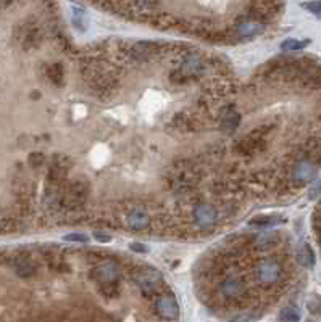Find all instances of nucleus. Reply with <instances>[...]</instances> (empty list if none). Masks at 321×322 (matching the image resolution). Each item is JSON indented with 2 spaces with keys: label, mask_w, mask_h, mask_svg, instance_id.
I'll list each match as a JSON object with an SVG mask.
<instances>
[{
  "label": "nucleus",
  "mask_w": 321,
  "mask_h": 322,
  "mask_svg": "<svg viewBox=\"0 0 321 322\" xmlns=\"http://www.w3.org/2000/svg\"><path fill=\"white\" fill-rule=\"evenodd\" d=\"M257 277H258V280L263 285H265V287H270L273 284H276L282 277V268H281V264L278 261H273V259H263L258 264Z\"/></svg>",
  "instance_id": "nucleus-1"
},
{
  "label": "nucleus",
  "mask_w": 321,
  "mask_h": 322,
  "mask_svg": "<svg viewBox=\"0 0 321 322\" xmlns=\"http://www.w3.org/2000/svg\"><path fill=\"white\" fill-rule=\"evenodd\" d=\"M120 277V268L115 261H104L100 263L94 271V279L100 285H108V284H117Z\"/></svg>",
  "instance_id": "nucleus-2"
},
{
  "label": "nucleus",
  "mask_w": 321,
  "mask_h": 322,
  "mask_svg": "<svg viewBox=\"0 0 321 322\" xmlns=\"http://www.w3.org/2000/svg\"><path fill=\"white\" fill-rule=\"evenodd\" d=\"M157 313L160 317L166 320H176L179 316V306L175 296L171 295H163L157 300Z\"/></svg>",
  "instance_id": "nucleus-3"
},
{
  "label": "nucleus",
  "mask_w": 321,
  "mask_h": 322,
  "mask_svg": "<svg viewBox=\"0 0 321 322\" xmlns=\"http://www.w3.org/2000/svg\"><path fill=\"white\" fill-rule=\"evenodd\" d=\"M162 280L160 277V274L152 271V269H145V271H141L139 274L136 275V284L139 287V290L144 293V295H150L152 292L157 290V287Z\"/></svg>",
  "instance_id": "nucleus-4"
},
{
  "label": "nucleus",
  "mask_w": 321,
  "mask_h": 322,
  "mask_svg": "<svg viewBox=\"0 0 321 322\" xmlns=\"http://www.w3.org/2000/svg\"><path fill=\"white\" fill-rule=\"evenodd\" d=\"M244 290H246V287H244L242 280L237 277H228L220 285V293L223 295L224 300H229V301H234L237 298L242 296Z\"/></svg>",
  "instance_id": "nucleus-5"
},
{
  "label": "nucleus",
  "mask_w": 321,
  "mask_h": 322,
  "mask_svg": "<svg viewBox=\"0 0 321 322\" xmlns=\"http://www.w3.org/2000/svg\"><path fill=\"white\" fill-rule=\"evenodd\" d=\"M313 176H315V166L310 159L299 161L292 169V179L295 184H299V186L310 182L313 179Z\"/></svg>",
  "instance_id": "nucleus-6"
},
{
  "label": "nucleus",
  "mask_w": 321,
  "mask_h": 322,
  "mask_svg": "<svg viewBox=\"0 0 321 322\" xmlns=\"http://www.w3.org/2000/svg\"><path fill=\"white\" fill-rule=\"evenodd\" d=\"M194 217L200 227H209L216 221V210L212 205H197L194 210Z\"/></svg>",
  "instance_id": "nucleus-7"
},
{
  "label": "nucleus",
  "mask_w": 321,
  "mask_h": 322,
  "mask_svg": "<svg viewBox=\"0 0 321 322\" xmlns=\"http://www.w3.org/2000/svg\"><path fill=\"white\" fill-rule=\"evenodd\" d=\"M126 223L131 229H136V231H141V229H145L150 223V217L148 214L142 210H133L126 216Z\"/></svg>",
  "instance_id": "nucleus-8"
},
{
  "label": "nucleus",
  "mask_w": 321,
  "mask_h": 322,
  "mask_svg": "<svg viewBox=\"0 0 321 322\" xmlns=\"http://www.w3.org/2000/svg\"><path fill=\"white\" fill-rule=\"evenodd\" d=\"M202 70V60L199 55H187L184 60H182V65H181V74L184 76H196L199 74Z\"/></svg>",
  "instance_id": "nucleus-9"
},
{
  "label": "nucleus",
  "mask_w": 321,
  "mask_h": 322,
  "mask_svg": "<svg viewBox=\"0 0 321 322\" xmlns=\"http://www.w3.org/2000/svg\"><path fill=\"white\" fill-rule=\"evenodd\" d=\"M87 195H89V186L83 180L74 182L71 186V189H70V200H71L73 205L84 203L86 198H87Z\"/></svg>",
  "instance_id": "nucleus-10"
},
{
  "label": "nucleus",
  "mask_w": 321,
  "mask_h": 322,
  "mask_svg": "<svg viewBox=\"0 0 321 322\" xmlns=\"http://www.w3.org/2000/svg\"><path fill=\"white\" fill-rule=\"evenodd\" d=\"M15 271L16 274L20 275V277L26 279V277H31V275L36 272V269H34V264L28 259V258H20L15 264Z\"/></svg>",
  "instance_id": "nucleus-11"
},
{
  "label": "nucleus",
  "mask_w": 321,
  "mask_h": 322,
  "mask_svg": "<svg viewBox=\"0 0 321 322\" xmlns=\"http://www.w3.org/2000/svg\"><path fill=\"white\" fill-rule=\"evenodd\" d=\"M66 171H68V166H66V163L59 158V159L55 161V163H52V166H50V171H49V177H50L52 180H60L62 177H65Z\"/></svg>",
  "instance_id": "nucleus-12"
},
{
  "label": "nucleus",
  "mask_w": 321,
  "mask_h": 322,
  "mask_svg": "<svg viewBox=\"0 0 321 322\" xmlns=\"http://www.w3.org/2000/svg\"><path fill=\"white\" fill-rule=\"evenodd\" d=\"M239 123H240V116H239V113H236V111H228L224 116H223V128H224V131L226 132H233L237 126H239Z\"/></svg>",
  "instance_id": "nucleus-13"
},
{
  "label": "nucleus",
  "mask_w": 321,
  "mask_h": 322,
  "mask_svg": "<svg viewBox=\"0 0 321 322\" xmlns=\"http://www.w3.org/2000/svg\"><path fill=\"white\" fill-rule=\"evenodd\" d=\"M299 261H300L302 266H305V268H312L313 264H315L313 251H312V248L308 247L307 244H304L300 247V250H299Z\"/></svg>",
  "instance_id": "nucleus-14"
},
{
  "label": "nucleus",
  "mask_w": 321,
  "mask_h": 322,
  "mask_svg": "<svg viewBox=\"0 0 321 322\" xmlns=\"http://www.w3.org/2000/svg\"><path fill=\"white\" fill-rule=\"evenodd\" d=\"M282 221L284 219L276 217V216H258V217H254L249 224L257 226V227H270V226H274V224H281Z\"/></svg>",
  "instance_id": "nucleus-15"
},
{
  "label": "nucleus",
  "mask_w": 321,
  "mask_h": 322,
  "mask_svg": "<svg viewBox=\"0 0 321 322\" xmlns=\"http://www.w3.org/2000/svg\"><path fill=\"white\" fill-rule=\"evenodd\" d=\"M260 29V25L257 21H242L239 25V34L242 37H252L255 36V34L258 32Z\"/></svg>",
  "instance_id": "nucleus-16"
},
{
  "label": "nucleus",
  "mask_w": 321,
  "mask_h": 322,
  "mask_svg": "<svg viewBox=\"0 0 321 322\" xmlns=\"http://www.w3.org/2000/svg\"><path fill=\"white\" fill-rule=\"evenodd\" d=\"M279 320L281 322H299L300 320V313L295 306H286L279 313Z\"/></svg>",
  "instance_id": "nucleus-17"
},
{
  "label": "nucleus",
  "mask_w": 321,
  "mask_h": 322,
  "mask_svg": "<svg viewBox=\"0 0 321 322\" xmlns=\"http://www.w3.org/2000/svg\"><path fill=\"white\" fill-rule=\"evenodd\" d=\"M308 45V42L305 41H294V39H289V41H284L281 44V49L282 50H302Z\"/></svg>",
  "instance_id": "nucleus-18"
},
{
  "label": "nucleus",
  "mask_w": 321,
  "mask_h": 322,
  "mask_svg": "<svg viewBox=\"0 0 321 322\" xmlns=\"http://www.w3.org/2000/svg\"><path fill=\"white\" fill-rule=\"evenodd\" d=\"M62 74H63V71H62V66L60 65H53V66L49 68V76L55 80V83H60V80H62Z\"/></svg>",
  "instance_id": "nucleus-19"
},
{
  "label": "nucleus",
  "mask_w": 321,
  "mask_h": 322,
  "mask_svg": "<svg viewBox=\"0 0 321 322\" xmlns=\"http://www.w3.org/2000/svg\"><path fill=\"white\" fill-rule=\"evenodd\" d=\"M73 21H74V25L79 28H84V23H86V15H84V11L83 10H78L74 8V13H73Z\"/></svg>",
  "instance_id": "nucleus-20"
},
{
  "label": "nucleus",
  "mask_w": 321,
  "mask_h": 322,
  "mask_svg": "<svg viewBox=\"0 0 321 322\" xmlns=\"http://www.w3.org/2000/svg\"><path fill=\"white\" fill-rule=\"evenodd\" d=\"M273 242H274V235L273 234H263V235H260L257 238V245L261 247V248H265V247L271 245Z\"/></svg>",
  "instance_id": "nucleus-21"
},
{
  "label": "nucleus",
  "mask_w": 321,
  "mask_h": 322,
  "mask_svg": "<svg viewBox=\"0 0 321 322\" xmlns=\"http://www.w3.org/2000/svg\"><path fill=\"white\" fill-rule=\"evenodd\" d=\"M44 163V155L42 153H31L29 156V165L31 166H41Z\"/></svg>",
  "instance_id": "nucleus-22"
},
{
  "label": "nucleus",
  "mask_w": 321,
  "mask_h": 322,
  "mask_svg": "<svg viewBox=\"0 0 321 322\" xmlns=\"http://www.w3.org/2000/svg\"><path fill=\"white\" fill-rule=\"evenodd\" d=\"M305 8H308L315 15H321V2H307L304 4Z\"/></svg>",
  "instance_id": "nucleus-23"
},
{
  "label": "nucleus",
  "mask_w": 321,
  "mask_h": 322,
  "mask_svg": "<svg viewBox=\"0 0 321 322\" xmlns=\"http://www.w3.org/2000/svg\"><path fill=\"white\" fill-rule=\"evenodd\" d=\"M65 240H68V242H81V244H86L87 237L83 235V234H71V235H66Z\"/></svg>",
  "instance_id": "nucleus-24"
},
{
  "label": "nucleus",
  "mask_w": 321,
  "mask_h": 322,
  "mask_svg": "<svg viewBox=\"0 0 321 322\" xmlns=\"http://www.w3.org/2000/svg\"><path fill=\"white\" fill-rule=\"evenodd\" d=\"M319 193H321V179L313 186V189H312V192H310V198H315L316 195H319Z\"/></svg>",
  "instance_id": "nucleus-25"
},
{
  "label": "nucleus",
  "mask_w": 321,
  "mask_h": 322,
  "mask_svg": "<svg viewBox=\"0 0 321 322\" xmlns=\"http://www.w3.org/2000/svg\"><path fill=\"white\" fill-rule=\"evenodd\" d=\"M94 237H96L99 242H102V244H105V242H110V240H111L110 235H107V234H100V232H96Z\"/></svg>",
  "instance_id": "nucleus-26"
},
{
  "label": "nucleus",
  "mask_w": 321,
  "mask_h": 322,
  "mask_svg": "<svg viewBox=\"0 0 321 322\" xmlns=\"http://www.w3.org/2000/svg\"><path fill=\"white\" fill-rule=\"evenodd\" d=\"M255 319H257V316H240L234 322H254Z\"/></svg>",
  "instance_id": "nucleus-27"
},
{
  "label": "nucleus",
  "mask_w": 321,
  "mask_h": 322,
  "mask_svg": "<svg viewBox=\"0 0 321 322\" xmlns=\"http://www.w3.org/2000/svg\"><path fill=\"white\" fill-rule=\"evenodd\" d=\"M131 250H136V251H145V247H141V245H137V244H133L131 245Z\"/></svg>",
  "instance_id": "nucleus-28"
}]
</instances>
